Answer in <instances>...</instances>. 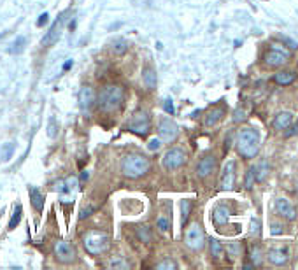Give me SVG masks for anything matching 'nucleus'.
Masks as SVG:
<instances>
[{
    "mask_svg": "<svg viewBox=\"0 0 298 270\" xmlns=\"http://www.w3.org/2000/svg\"><path fill=\"white\" fill-rule=\"evenodd\" d=\"M125 98V90L119 84H107L100 90L96 96V104L102 112H114L121 107Z\"/></svg>",
    "mask_w": 298,
    "mask_h": 270,
    "instance_id": "f257e3e1",
    "label": "nucleus"
},
{
    "mask_svg": "<svg viewBox=\"0 0 298 270\" xmlns=\"http://www.w3.org/2000/svg\"><path fill=\"white\" fill-rule=\"evenodd\" d=\"M151 169V161L149 158H146L144 155H139V153H132V155H126L121 161V172H123L125 177L128 179H139L146 175Z\"/></svg>",
    "mask_w": 298,
    "mask_h": 270,
    "instance_id": "f03ea898",
    "label": "nucleus"
},
{
    "mask_svg": "<svg viewBox=\"0 0 298 270\" xmlns=\"http://www.w3.org/2000/svg\"><path fill=\"white\" fill-rule=\"evenodd\" d=\"M237 149L244 158H254L260 151V133L254 128H242L237 135Z\"/></svg>",
    "mask_w": 298,
    "mask_h": 270,
    "instance_id": "7ed1b4c3",
    "label": "nucleus"
},
{
    "mask_svg": "<svg viewBox=\"0 0 298 270\" xmlns=\"http://www.w3.org/2000/svg\"><path fill=\"white\" fill-rule=\"evenodd\" d=\"M83 244H84V249L90 254L98 256V254L107 251V247H109V235L104 234V232H98V230H92V232H88L84 235Z\"/></svg>",
    "mask_w": 298,
    "mask_h": 270,
    "instance_id": "20e7f679",
    "label": "nucleus"
},
{
    "mask_svg": "<svg viewBox=\"0 0 298 270\" xmlns=\"http://www.w3.org/2000/svg\"><path fill=\"white\" fill-rule=\"evenodd\" d=\"M151 128V118L147 114L146 111H137L135 114L132 116L128 123V130L135 135H141V137H146Z\"/></svg>",
    "mask_w": 298,
    "mask_h": 270,
    "instance_id": "39448f33",
    "label": "nucleus"
},
{
    "mask_svg": "<svg viewBox=\"0 0 298 270\" xmlns=\"http://www.w3.org/2000/svg\"><path fill=\"white\" fill-rule=\"evenodd\" d=\"M69 14H70V11H63V13L60 14L58 16V19H56L55 23L51 25V28L46 32V35L42 37V46H53L55 42H58V39H60V35H62V30H63V27H65V23H67V19H69Z\"/></svg>",
    "mask_w": 298,
    "mask_h": 270,
    "instance_id": "423d86ee",
    "label": "nucleus"
},
{
    "mask_svg": "<svg viewBox=\"0 0 298 270\" xmlns=\"http://www.w3.org/2000/svg\"><path fill=\"white\" fill-rule=\"evenodd\" d=\"M184 242H186V246H188L189 249H193V251L202 249L204 242H205L202 228H200L198 224H191V226L186 230V234H184Z\"/></svg>",
    "mask_w": 298,
    "mask_h": 270,
    "instance_id": "0eeeda50",
    "label": "nucleus"
},
{
    "mask_svg": "<svg viewBox=\"0 0 298 270\" xmlns=\"http://www.w3.org/2000/svg\"><path fill=\"white\" fill-rule=\"evenodd\" d=\"M184 161H186V153L179 147H172L163 155V167L167 170H175L179 167H183Z\"/></svg>",
    "mask_w": 298,
    "mask_h": 270,
    "instance_id": "6e6552de",
    "label": "nucleus"
},
{
    "mask_svg": "<svg viewBox=\"0 0 298 270\" xmlns=\"http://www.w3.org/2000/svg\"><path fill=\"white\" fill-rule=\"evenodd\" d=\"M53 249H55V258L60 263H72L76 260V249L65 240H56Z\"/></svg>",
    "mask_w": 298,
    "mask_h": 270,
    "instance_id": "1a4fd4ad",
    "label": "nucleus"
},
{
    "mask_svg": "<svg viewBox=\"0 0 298 270\" xmlns=\"http://www.w3.org/2000/svg\"><path fill=\"white\" fill-rule=\"evenodd\" d=\"M158 132H160L161 139L165 142H174L175 139H177L179 135V128L177 125L172 121V119L169 118H163L160 121V125H158Z\"/></svg>",
    "mask_w": 298,
    "mask_h": 270,
    "instance_id": "9d476101",
    "label": "nucleus"
},
{
    "mask_svg": "<svg viewBox=\"0 0 298 270\" xmlns=\"http://www.w3.org/2000/svg\"><path fill=\"white\" fill-rule=\"evenodd\" d=\"M235 184V163L234 161H228L225 165V169H223V174H221V181H220V186L221 190H232Z\"/></svg>",
    "mask_w": 298,
    "mask_h": 270,
    "instance_id": "9b49d317",
    "label": "nucleus"
},
{
    "mask_svg": "<svg viewBox=\"0 0 298 270\" xmlns=\"http://www.w3.org/2000/svg\"><path fill=\"white\" fill-rule=\"evenodd\" d=\"M214 169H216V158L212 155H207V156H204L202 160L198 161L197 174H198V177L205 179V177H209L212 172H214Z\"/></svg>",
    "mask_w": 298,
    "mask_h": 270,
    "instance_id": "f8f14e48",
    "label": "nucleus"
},
{
    "mask_svg": "<svg viewBox=\"0 0 298 270\" xmlns=\"http://www.w3.org/2000/svg\"><path fill=\"white\" fill-rule=\"evenodd\" d=\"M93 102H95V92H93L92 86H84L81 88V92H79V107L83 112H88V111L92 109Z\"/></svg>",
    "mask_w": 298,
    "mask_h": 270,
    "instance_id": "ddd939ff",
    "label": "nucleus"
},
{
    "mask_svg": "<svg viewBox=\"0 0 298 270\" xmlns=\"http://www.w3.org/2000/svg\"><path fill=\"white\" fill-rule=\"evenodd\" d=\"M275 211L279 212L282 218H286V220H295V218H297L295 207L291 206L289 200H286V198H277V200H275Z\"/></svg>",
    "mask_w": 298,
    "mask_h": 270,
    "instance_id": "4468645a",
    "label": "nucleus"
},
{
    "mask_svg": "<svg viewBox=\"0 0 298 270\" xmlns=\"http://www.w3.org/2000/svg\"><path fill=\"white\" fill-rule=\"evenodd\" d=\"M265 64L270 65V67H281V65H284L288 62V56L282 53V51H277V49H272L268 53H265Z\"/></svg>",
    "mask_w": 298,
    "mask_h": 270,
    "instance_id": "2eb2a0df",
    "label": "nucleus"
},
{
    "mask_svg": "<svg viewBox=\"0 0 298 270\" xmlns=\"http://www.w3.org/2000/svg\"><path fill=\"white\" fill-rule=\"evenodd\" d=\"M268 261L274 263V265H284L286 261H288V249L286 247H277V249H270L268 254H267Z\"/></svg>",
    "mask_w": 298,
    "mask_h": 270,
    "instance_id": "dca6fc26",
    "label": "nucleus"
},
{
    "mask_svg": "<svg viewBox=\"0 0 298 270\" xmlns=\"http://www.w3.org/2000/svg\"><path fill=\"white\" fill-rule=\"evenodd\" d=\"M293 123V114L291 112H288V111H282V112H279V114L275 116L274 119V127L277 130H286L289 128V125Z\"/></svg>",
    "mask_w": 298,
    "mask_h": 270,
    "instance_id": "f3484780",
    "label": "nucleus"
},
{
    "mask_svg": "<svg viewBox=\"0 0 298 270\" xmlns=\"http://www.w3.org/2000/svg\"><path fill=\"white\" fill-rule=\"evenodd\" d=\"M28 195H30V204L33 206L37 212H41L44 209V197H42V193L35 188V186H30L28 190Z\"/></svg>",
    "mask_w": 298,
    "mask_h": 270,
    "instance_id": "a211bd4d",
    "label": "nucleus"
},
{
    "mask_svg": "<svg viewBox=\"0 0 298 270\" xmlns=\"http://www.w3.org/2000/svg\"><path fill=\"white\" fill-rule=\"evenodd\" d=\"M228 218H230V211L226 209L225 206L216 207V209H214V214H212V221H214L216 226H223V224H226V223H228Z\"/></svg>",
    "mask_w": 298,
    "mask_h": 270,
    "instance_id": "6ab92c4d",
    "label": "nucleus"
},
{
    "mask_svg": "<svg viewBox=\"0 0 298 270\" xmlns=\"http://www.w3.org/2000/svg\"><path fill=\"white\" fill-rule=\"evenodd\" d=\"M110 51L114 53V55H125L126 51H128V41L123 39V37H116L110 41Z\"/></svg>",
    "mask_w": 298,
    "mask_h": 270,
    "instance_id": "aec40b11",
    "label": "nucleus"
},
{
    "mask_svg": "<svg viewBox=\"0 0 298 270\" xmlns=\"http://www.w3.org/2000/svg\"><path fill=\"white\" fill-rule=\"evenodd\" d=\"M142 82L147 90H155L156 88V72L151 67H146L142 72Z\"/></svg>",
    "mask_w": 298,
    "mask_h": 270,
    "instance_id": "412c9836",
    "label": "nucleus"
},
{
    "mask_svg": "<svg viewBox=\"0 0 298 270\" xmlns=\"http://www.w3.org/2000/svg\"><path fill=\"white\" fill-rule=\"evenodd\" d=\"M223 114H225V107H214V109H212L211 112L207 114L205 125H207V127H212V125H216L221 118H223Z\"/></svg>",
    "mask_w": 298,
    "mask_h": 270,
    "instance_id": "4be33fe9",
    "label": "nucleus"
},
{
    "mask_svg": "<svg viewBox=\"0 0 298 270\" xmlns=\"http://www.w3.org/2000/svg\"><path fill=\"white\" fill-rule=\"evenodd\" d=\"M275 82L277 84H291V82L297 79V74H293V72H288V70H282V72H277L275 74Z\"/></svg>",
    "mask_w": 298,
    "mask_h": 270,
    "instance_id": "5701e85b",
    "label": "nucleus"
},
{
    "mask_svg": "<svg viewBox=\"0 0 298 270\" xmlns=\"http://www.w3.org/2000/svg\"><path fill=\"white\" fill-rule=\"evenodd\" d=\"M25 46H27V39H25L23 35L16 37V41H14L9 48V53L11 55H21L25 51Z\"/></svg>",
    "mask_w": 298,
    "mask_h": 270,
    "instance_id": "b1692460",
    "label": "nucleus"
},
{
    "mask_svg": "<svg viewBox=\"0 0 298 270\" xmlns=\"http://www.w3.org/2000/svg\"><path fill=\"white\" fill-rule=\"evenodd\" d=\"M21 214H23V207H21V204H18V206L14 207L13 218H11V221H9V230H14L18 226L19 221H21Z\"/></svg>",
    "mask_w": 298,
    "mask_h": 270,
    "instance_id": "393cba45",
    "label": "nucleus"
},
{
    "mask_svg": "<svg viewBox=\"0 0 298 270\" xmlns=\"http://www.w3.org/2000/svg\"><path fill=\"white\" fill-rule=\"evenodd\" d=\"M13 153H14V144L13 142H7L2 146V151H0V160L2 161H9L13 158Z\"/></svg>",
    "mask_w": 298,
    "mask_h": 270,
    "instance_id": "a878e982",
    "label": "nucleus"
},
{
    "mask_svg": "<svg viewBox=\"0 0 298 270\" xmlns=\"http://www.w3.org/2000/svg\"><path fill=\"white\" fill-rule=\"evenodd\" d=\"M223 251H225L223 244H221L220 240L212 238V240H211V254H212V256H214V258H221V256H223Z\"/></svg>",
    "mask_w": 298,
    "mask_h": 270,
    "instance_id": "bb28decb",
    "label": "nucleus"
},
{
    "mask_svg": "<svg viewBox=\"0 0 298 270\" xmlns=\"http://www.w3.org/2000/svg\"><path fill=\"white\" fill-rule=\"evenodd\" d=\"M267 172H268V163L262 161L260 165L254 167V174H256V181H263L267 177Z\"/></svg>",
    "mask_w": 298,
    "mask_h": 270,
    "instance_id": "cd10ccee",
    "label": "nucleus"
},
{
    "mask_svg": "<svg viewBox=\"0 0 298 270\" xmlns=\"http://www.w3.org/2000/svg\"><path fill=\"white\" fill-rule=\"evenodd\" d=\"M107 267H109V269L126 270V269H130V263H128V261L121 260V258H114V260H110L109 263H107Z\"/></svg>",
    "mask_w": 298,
    "mask_h": 270,
    "instance_id": "c85d7f7f",
    "label": "nucleus"
},
{
    "mask_svg": "<svg viewBox=\"0 0 298 270\" xmlns=\"http://www.w3.org/2000/svg\"><path fill=\"white\" fill-rule=\"evenodd\" d=\"M47 135H49L51 139H55L56 135H58V123H56V119L51 116L49 121H47Z\"/></svg>",
    "mask_w": 298,
    "mask_h": 270,
    "instance_id": "c756f323",
    "label": "nucleus"
},
{
    "mask_svg": "<svg viewBox=\"0 0 298 270\" xmlns=\"http://www.w3.org/2000/svg\"><path fill=\"white\" fill-rule=\"evenodd\" d=\"M137 235H139V238H141L142 242H149V240H151V232H149L147 226H139Z\"/></svg>",
    "mask_w": 298,
    "mask_h": 270,
    "instance_id": "7c9ffc66",
    "label": "nucleus"
},
{
    "mask_svg": "<svg viewBox=\"0 0 298 270\" xmlns=\"http://www.w3.org/2000/svg\"><path fill=\"white\" fill-rule=\"evenodd\" d=\"M156 269L158 270H175L177 269V263H175L174 260H163L156 265Z\"/></svg>",
    "mask_w": 298,
    "mask_h": 270,
    "instance_id": "2f4dec72",
    "label": "nucleus"
},
{
    "mask_svg": "<svg viewBox=\"0 0 298 270\" xmlns=\"http://www.w3.org/2000/svg\"><path fill=\"white\" fill-rule=\"evenodd\" d=\"M181 209H183V224L188 221L189 211H191V200H183L181 202Z\"/></svg>",
    "mask_w": 298,
    "mask_h": 270,
    "instance_id": "473e14b6",
    "label": "nucleus"
},
{
    "mask_svg": "<svg viewBox=\"0 0 298 270\" xmlns=\"http://www.w3.org/2000/svg\"><path fill=\"white\" fill-rule=\"evenodd\" d=\"M251 260H252V265H260L262 263V251H260L258 246H254L251 249Z\"/></svg>",
    "mask_w": 298,
    "mask_h": 270,
    "instance_id": "72a5a7b5",
    "label": "nucleus"
},
{
    "mask_svg": "<svg viewBox=\"0 0 298 270\" xmlns=\"http://www.w3.org/2000/svg\"><path fill=\"white\" fill-rule=\"evenodd\" d=\"M254 181H256V174H254V167H251V169L248 170V174H246V188H252V184H254Z\"/></svg>",
    "mask_w": 298,
    "mask_h": 270,
    "instance_id": "f704fd0d",
    "label": "nucleus"
},
{
    "mask_svg": "<svg viewBox=\"0 0 298 270\" xmlns=\"http://www.w3.org/2000/svg\"><path fill=\"white\" fill-rule=\"evenodd\" d=\"M55 190L58 193H69L70 191V186H67V183H65V181H58V183L55 184Z\"/></svg>",
    "mask_w": 298,
    "mask_h": 270,
    "instance_id": "c9c22d12",
    "label": "nucleus"
},
{
    "mask_svg": "<svg viewBox=\"0 0 298 270\" xmlns=\"http://www.w3.org/2000/svg\"><path fill=\"white\" fill-rule=\"evenodd\" d=\"M147 147H149V149H151V151H158V149H160L161 147V141L160 139H151V141H149V144H147Z\"/></svg>",
    "mask_w": 298,
    "mask_h": 270,
    "instance_id": "e433bc0d",
    "label": "nucleus"
},
{
    "mask_svg": "<svg viewBox=\"0 0 298 270\" xmlns=\"http://www.w3.org/2000/svg\"><path fill=\"white\" fill-rule=\"evenodd\" d=\"M47 21H49V14L42 13L41 16H39V19H37V27H42V25H46Z\"/></svg>",
    "mask_w": 298,
    "mask_h": 270,
    "instance_id": "4c0bfd02",
    "label": "nucleus"
},
{
    "mask_svg": "<svg viewBox=\"0 0 298 270\" xmlns=\"http://www.w3.org/2000/svg\"><path fill=\"white\" fill-rule=\"evenodd\" d=\"M251 234L252 235L260 234V221L258 220H251Z\"/></svg>",
    "mask_w": 298,
    "mask_h": 270,
    "instance_id": "58836bf2",
    "label": "nucleus"
},
{
    "mask_svg": "<svg viewBox=\"0 0 298 270\" xmlns=\"http://www.w3.org/2000/svg\"><path fill=\"white\" fill-rule=\"evenodd\" d=\"M226 249H228V253H230V254H232V258L238 256V253H240V247H238L237 244H235V246H234V244H232V246H228V247H226Z\"/></svg>",
    "mask_w": 298,
    "mask_h": 270,
    "instance_id": "ea45409f",
    "label": "nucleus"
},
{
    "mask_svg": "<svg viewBox=\"0 0 298 270\" xmlns=\"http://www.w3.org/2000/svg\"><path fill=\"white\" fill-rule=\"evenodd\" d=\"M246 119V112H244L242 109H237L234 114V121H244Z\"/></svg>",
    "mask_w": 298,
    "mask_h": 270,
    "instance_id": "a19ab883",
    "label": "nucleus"
},
{
    "mask_svg": "<svg viewBox=\"0 0 298 270\" xmlns=\"http://www.w3.org/2000/svg\"><path fill=\"white\" fill-rule=\"evenodd\" d=\"M158 226H160L161 232H167V230H169V221H167L165 218H160V220H158Z\"/></svg>",
    "mask_w": 298,
    "mask_h": 270,
    "instance_id": "79ce46f5",
    "label": "nucleus"
},
{
    "mask_svg": "<svg viewBox=\"0 0 298 270\" xmlns=\"http://www.w3.org/2000/svg\"><path fill=\"white\" fill-rule=\"evenodd\" d=\"M163 107H165V111L169 112V114H174V104H172V100H165V104H163Z\"/></svg>",
    "mask_w": 298,
    "mask_h": 270,
    "instance_id": "37998d69",
    "label": "nucleus"
},
{
    "mask_svg": "<svg viewBox=\"0 0 298 270\" xmlns=\"http://www.w3.org/2000/svg\"><path fill=\"white\" fill-rule=\"evenodd\" d=\"M93 209L92 207H88V209H83V211H81V218H86V216H90V212H92Z\"/></svg>",
    "mask_w": 298,
    "mask_h": 270,
    "instance_id": "c03bdc74",
    "label": "nucleus"
},
{
    "mask_svg": "<svg viewBox=\"0 0 298 270\" xmlns=\"http://www.w3.org/2000/svg\"><path fill=\"white\" fill-rule=\"evenodd\" d=\"M281 232H282V230H281V226L279 224H274V226H272V234H281Z\"/></svg>",
    "mask_w": 298,
    "mask_h": 270,
    "instance_id": "a18cd8bd",
    "label": "nucleus"
},
{
    "mask_svg": "<svg viewBox=\"0 0 298 270\" xmlns=\"http://www.w3.org/2000/svg\"><path fill=\"white\" fill-rule=\"evenodd\" d=\"M70 65H72V60H69V62H67V64L63 65V69L67 70V69H70Z\"/></svg>",
    "mask_w": 298,
    "mask_h": 270,
    "instance_id": "49530a36",
    "label": "nucleus"
},
{
    "mask_svg": "<svg viewBox=\"0 0 298 270\" xmlns=\"http://www.w3.org/2000/svg\"><path fill=\"white\" fill-rule=\"evenodd\" d=\"M81 179H83V181H86V179H88V172H83V175H81Z\"/></svg>",
    "mask_w": 298,
    "mask_h": 270,
    "instance_id": "de8ad7c7",
    "label": "nucleus"
}]
</instances>
